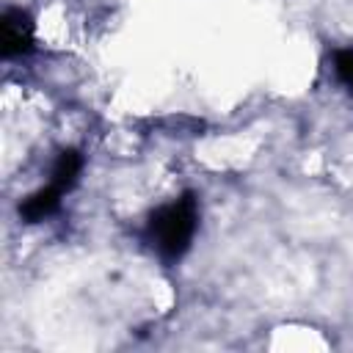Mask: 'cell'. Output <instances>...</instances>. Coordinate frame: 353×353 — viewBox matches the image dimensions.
Masks as SVG:
<instances>
[{
  "label": "cell",
  "mask_w": 353,
  "mask_h": 353,
  "mask_svg": "<svg viewBox=\"0 0 353 353\" xmlns=\"http://www.w3.org/2000/svg\"><path fill=\"white\" fill-rule=\"evenodd\" d=\"M196 226H199V207H196L193 193H185V196L157 207L149 215L146 240L165 262H176L190 248Z\"/></svg>",
  "instance_id": "1"
},
{
  "label": "cell",
  "mask_w": 353,
  "mask_h": 353,
  "mask_svg": "<svg viewBox=\"0 0 353 353\" xmlns=\"http://www.w3.org/2000/svg\"><path fill=\"white\" fill-rule=\"evenodd\" d=\"M0 47L6 58H17L30 52L33 47V22L25 11L8 8L0 19Z\"/></svg>",
  "instance_id": "2"
},
{
  "label": "cell",
  "mask_w": 353,
  "mask_h": 353,
  "mask_svg": "<svg viewBox=\"0 0 353 353\" xmlns=\"http://www.w3.org/2000/svg\"><path fill=\"white\" fill-rule=\"evenodd\" d=\"M61 196H63V190L50 182L47 188H39L36 193H30V196L19 204V215H22L28 223L44 221V218H50V215L61 207Z\"/></svg>",
  "instance_id": "3"
},
{
  "label": "cell",
  "mask_w": 353,
  "mask_h": 353,
  "mask_svg": "<svg viewBox=\"0 0 353 353\" xmlns=\"http://www.w3.org/2000/svg\"><path fill=\"white\" fill-rule=\"evenodd\" d=\"M80 168H83V157H80V152H74V149H63V152L58 154L55 165H52L50 182L66 193V190H69V188L77 182Z\"/></svg>",
  "instance_id": "4"
},
{
  "label": "cell",
  "mask_w": 353,
  "mask_h": 353,
  "mask_svg": "<svg viewBox=\"0 0 353 353\" xmlns=\"http://www.w3.org/2000/svg\"><path fill=\"white\" fill-rule=\"evenodd\" d=\"M334 69L339 80L353 91V50H336L334 52Z\"/></svg>",
  "instance_id": "5"
}]
</instances>
